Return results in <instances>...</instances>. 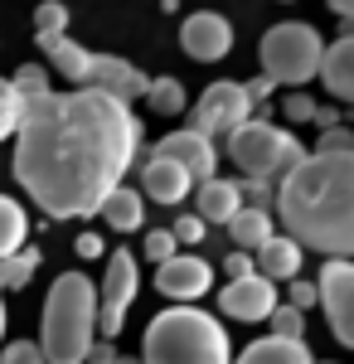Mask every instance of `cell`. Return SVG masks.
<instances>
[{
	"label": "cell",
	"mask_w": 354,
	"mask_h": 364,
	"mask_svg": "<svg viewBox=\"0 0 354 364\" xmlns=\"http://www.w3.org/2000/svg\"><path fill=\"white\" fill-rule=\"evenodd\" d=\"M141 151L132 102L78 87L29 97L15 127V180L49 219H87Z\"/></svg>",
	"instance_id": "obj_1"
},
{
	"label": "cell",
	"mask_w": 354,
	"mask_h": 364,
	"mask_svg": "<svg viewBox=\"0 0 354 364\" xmlns=\"http://www.w3.org/2000/svg\"><path fill=\"white\" fill-rule=\"evenodd\" d=\"M272 219L301 248L354 257V151H306L277 180Z\"/></svg>",
	"instance_id": "obj_2"
},
{
	"label": "cell",
	"mask_w": 354,
	"mask_h": 364,
	"mask_svg": "<svg viewBox=\"0 0 354 364\" xmlns=\"http://www.w3.org/2000/svg\"><path fill=\"white\" fill-rule=\"evenodd\" d=\"M228 360H233V345H228L223 321L190 306V301L151 316L146 340H141V364H228Z\"/></svg>",
	"instance_id": "obj_3"
},
{
	"label": "cell",
	"mask_w": 354,
	"mask_h": 364,
	"mask_svg": "<svg viewBox=\"0 0 354 364\" xmlns=\"http://www.w3.org/2000/svg\"><path fill=\"white\" fill-rule=\"evenodd\" d=\"M92 340H97V287L82 272H58L39 316L44 364H82Z\"/></svg>",
	"instance_id": "obj_4"
},
{
	"label": "cell",
	"mask_w": 354,
	"mask_h": 364,
	"mask_svg": "<svg viewBox=\"0 0 354 364\" xmlns=\"http://www.w3.org/2000/svg\"><path fill=\"white\" fill-rule=\"evenodd\" d=\"M223 136H228V161L243 170V175H257V180H281V175L306 156V146L267 117V102H262L257 117H243V122H238L233 132H223Z\"/></svg>",
	"instance_id": "obj_5"
},
{
	"label": "cell",
	"mask_w": 354,
	"mask_h": 364,
	"mask_svg": "<svg viewBox=\"0 0 354 364\" xmlns=\"http://www.w3.org/2000/svg\"><path fill=\"white\" fill-rule=\"evenodd\" d=\"M321 54H326V44H321V34L311 25H301V20H286V25H272L262 34V44H257V58H262V73L272 78L277 87H306L316 73H321Z\"/></svg>",
	"instance_id": "obj_6"
},
{
	"label": "cell",
	"mask_w": 354,
	"mask_h": 364,
	"mask_svg": "<svg viewBox=\"0 0 354 364\" xmlns=\"http://www.w3.org/2000/svg\"><path fill=\"white\" fill-rule=\"evenodd\" d=\"M141 291V272H136V257L127 248H117L107 257V277H102V287H97V331L107 340L122 336V326H127V311H132V301H136Z\"/></svg>",
	"instance_id": "obj_7"
},
{
	"label": "cell",
	"mask_w": 354,
	"mask_h": 364,
	"mask_svg": "<svg viewBox=\"0 0 354 364\" xmlns=\"http://www.w3.org/2000/svg\"><path fill=\"white\" fill-rule=\"evenodd\" d=\"M316 287H321L316 306H326V321L335 331V340L354 350V257H326Z\"/></svg>",
	"instance_id": "obj_8"
},
{
	"label": "cell",
	"mask_w": 354,
	"mask_h": 364,
	"mask_svg": "<svg viewBox=\"0 0 354 364\" xmlns=\"http://www.w3.org/2000/svg\"><path fill=\"white\" fill-rule=\"evenodd\" d=\"M243 117H252V102H247L243 83L218 78V83H209V87H204V97L194 102V132H204V136H223V132H233Z\"/></svg>",
	"instance_id": "obj_9"
},
{
	"label": "cell",
	"mask_w": 354,
	"mask_h": 364,
	"mask_svg": "<svg viewBox=\"0 0 354 364\" xmlns=\"http://www.w3.org/2000/svg\"><path fill=\"white\" fill-rule=\"evenodd\" d=\"M277 306V282L262 272H247V277H228L218 287V311L228 321H267Z\"/></svg>",
	"instance_id": "obj_10"
},
{
	"label": "cell",
	"mask_w": 354,
	"mask_h": 364,
	"mask_svg": "<svg viewBox=\"0 0 354 364\" xmlns=\"http://www.w3.org/2000/svg\"><path fill=\"white\" fill-rule=\"evenodd\" d=\"M209 287H214V267H209V257L170 252L165 262H156V291L170 296V301H199Z\"/></svg>",
	"instance_id": "obj_11"
},
{
	"label": "cell",
	"mask_w": 354,
	"mask_h": 364,
	"mask_svg": "<svg viewBox=\"0 0 354 364\" xmlns=\"http://www.w3.org/2000/svg\"><path fill=\"white\" fill-rule=\"evenodd\" d=\"M146 73L136 63H127L122 54H87V68H82V83L78 87H97V92H112L122 102H141L146 97Z\"/></svg>",
	"instance_id": "obj_12"
},
{
	"label": "cell",
	"mask_w": 354,
	"mask_h": 364,
	"mask_svg": "<svg viewBox=\"0 0 354 364\" xmlns=\"http://www.w3.org/2000/svg\"><path fill=\"white\" fill-rule=\"evenodd\" d=\"M180 49L194 63H218V58H228V49H233V25L218 10H199V15H190L180 25Z\"/></svg>",
	"instance_id": "obj_13"
},
{
	"label": "cell",
	"mask_w": 354,
	"mask_h": 364,
	"mask_svg": "<svg viewBox=\"0 0 354 364\" xmlns=\"http://www.w3.org/2000/svg\"><path fill=\"white\" fill-rule=\"evenodd\" d=\"M151 156H170V161H180V166L190 170L194 180H204V175H214L218 170V151H214V136H204V132H170L151 146Z\"/></svg>",
	"instance_id": "obj_14"
},
{
	"label": "cell",
	"mask_w": 354,
	"mask_h": 364,
	"mask_svg": "<svg viewBox=\"0 0 354 364\" xmlns=\"http://www.w3.org/2000/svg\"><path fill=\"white\" fill-rule=\"evenodd\" d=\"M194 175L180 161H170V156H146V166H141V195L156 199V204H185L190 195Z\"/></svg>",
	"instance_id": "obj_15"
},
{
	"label": "cell",
	"mask_w": 354,
	"mask_h": 364,
	"mask_svg": "<svg viewBox=\"0 0 354 364\" xmlns=\"http://www.w3.org/2000/svg\"><path fill=\"white\" fill-rule=\"evenodd\" d=\"M321 83H326V92L335 102L354 107V29L340 34L335 44H326V54H321Z\"/></svg>",
	"instance_id": "obj_16"
},
{
	"label": "cell",
	"mask_w": 354,
	"mask_h": 364,
	"mask_svg": "<svg viewBox=\"0 0 354 364\" xmlns=\"http://www.w3.org/2000/svg\"><path fill=\"white\" fill-rule=\"evenodd\" d=\"M194 214L204 224H228L238 214V180H223V175H204L199 180V195H194Z\"/></svg>",
	"instance_id": "obj_17"
},
{
	"label": "cell",
	"mask_w": 354,
	"mask_h": 364,
	"mask_svg": "<svg viewBox=\"0 0 354 364\" xmlns=\"http://www.w3.org/2000/svg\"><path fill=\"white\" fill-rule=\"evenodd\" d=\"M257 257V272L262 277H272V282H286V277H296L301 272V262H306V248H301L291 233H272L262 248L252 252Z\"/></svg>",
	"instance_id": "obj_18"
},
{
	"label": "cell",
	"mask_w": 354,
	"mask_h": 364,
	"mask_svg": "<svg viewBox=\"0 0 354 364\" xmlns=\"http://www.w3.org/2000/svg\"><path fill=\"white\" fill-rule=\"evenodd\" d=\"M97 214H102L107 228H117V233H136V228L146 224V195L132 190V185L122 180V185H112V190H107V199L97 204Z\"/></svg>",
	"instance_id": "obj_19"
},
{
	"label": "cell",
	"mask_w": 354,
	"mask_h": 364,
	"mask_svg": "<svg viewBox=\"0 0 354 364\" xmlns=\"http://www.w3.org/2000/svg\"><path fill=\"white\" fill-rule=\"evenodd\" d=\"M228 364H316L311 360V350H306V340H286V336H262L252 340L238 360Z\"/></svg>",
	"instance_id": "obj_20"
},
{
	"label": "cell",
	"mask_w": 354,
	"mask_h": 364,
	"mask_svg": "<svg viewBox=\"0 0 354 364\" xmlns=\"http://www.w3.org/2000/svg\"><path fill=\"white\" fill-rule=\"evenodd\" d=\"M34 44H39V54H49L58 78H68L73 87L82 83V68H87V49H82V44H73L63 29H58V34H34Z\"/></svg>",
	"instance_id": "obj_21"
},
{
	"label": "cell",
	"mask_w": 354,
	"mask_h": 364,
	"mask_svg": "<svg viewBox=\"0 0 354 364\" xmlns=\"http://www.w3.org/2000/svg\"><path fill=\"white\" fill-rule=\"evenodd\" d=\"M223 228H228V243H233V248L257 252L277 233V219H272V209H238Z\"/></svg>",
	"instance_id": "obj_22"
},
{
	"label": "cell",
	"mask_w": 354,
	"mask_h": 364,
	"mask_svg": "<svg viewBox=\"0 0 354 364\" xmlns=\"http://www.w3.org/2000/svg\"><path fill=\"white\" fill-rule=\"evenodd\" d=\"M29 243V214L20 199L0 195V257H10V252H20Z\"/></svg>",
	"instance_id": "obj_23"
},
{
	"label": "cell",
	"mask_w": 354,
	"mask_h": 364,
	"mask_svg": "<svg viewBox=\"0 0 354 364\" xmlns=\"http://www.w3.org/2000/svg\"><path fill=\"white\" fill-rule=\"evenodd\" d=\"M141 102H146L156 117H180L185 112V87H180V78H151Z\"/></svg>",
	"instance_id": "obj_24"
},
{
	"label": "cell",
	"mask_w": 354,
	"mask_h": 364,
	"mask_svg": "<svg viewBox=\"0 0 354 364\" xmlns=\"http://www.w3.org/2000/svg\"><path fill=\"white\" fill-rule=\"evenodd\" d=\"M34 267H39V248H20V252H10V257H0V291L29 287Z\"/></svg>",
	"instance_id": "obj_25"
},
{
	"label": "cell",
	"mask_w": 354,
	"mask_h": 364,
	"mask_svg": "<svg viewBox=\"0 0 354 364\" xmlns=\"http://www.w3.org/2000/svg\"><path fill=\"white\" fill-rule=\"evenodd\" d=\"M20 117H25V97H20V87L10 83V78H0V141L15 136Z\"/></svg>",
	"instance_id": "obj_26"
},
{
	"label": "cell",
	"mask_w": 354,
	"mask_h": 364,
	"mask_svg": "<svg viewBox=\"0 0 354 364\" xmlns=\"http://www.w3.org/2000/svg\"><path fill=\"white\" fill-rule=\"evenodd\" d=\"M277 180H257V175H243L238 180V209H272Z\"/></svg>",
	"instance_id": "obj_27"
},
{
	"label": "cell",
	"mask_w": 354,
	"mask_h": 364,
	"mask_svg": "<svg viewBox=\"0 0 354 364\" xmlns=\"http://www.w3.org/2000/svg\"><path fill=\"white\" fill-rule=\"evenodd\" d=\"M267 321H272V336H286V340H306V311H296L291 301H286V306L277 301Z\"/></svg>",
	"instance_id": "obj_28"
},
{
	"label": "cell",
	"mask_w": 354,
	"mask_h": 364,
	"mask_svg": "<svg viewBox=\"0 0 354 364\" xmlns=\"http://www.w3.org/2000/svg\"><path fill=\"white\" fill-rule=\"evenodd\" d=\"M10 83L20 87V97H44V92H49V73H44V68H39V63H25V68H15V78H10Z\"/></svg>",
	"instance_id": "obj_29"
},
{
	"label": "cell",
	"mask_w": 354,
	"mask_h": 364,
	"mask_svg": "<svg viewBox=\"0 0 354 364\" xmlns=\"http://www.w3.org/2000/svg\"><path fill=\"white\" fill-rule=\"evenodd\" d=\"M58 29H68V5L44 0V5L34 10V34H58Z\"/></svg>",
	"instance_id": "obj_30"
},
{
	"label": "cell",
	"mask_w": 354,
	"mask_h": 364,
	"mask_svg": "<svg viewBox=\"0 0 354 364\" xmlns=\"http://www.w3.org/2000/svg\"><path fill=\"white\" fill-rule=\"evenodd\" d=\"M204 219H199V214H180V219H175V224H170V233H175V243H180V248H194V243H204Z\"/></svg>",
	"instance_id": "obj_31"
},
{
	"label": "cell",
	"mask_w": 354,
	"mask_h": 364,
	"mask_svg": "<svg viewBox=\"0 0 354 364\" xmlns=\"http://www.w3.org/2000/svg\"><path fill=\"white\" fill-rule=\"evenodd\" d=\"M0 364H44V350H39V340H10L0 350Z\"/></svg>",
	"instance_id": "obj_32"
},
{
	"label": "cell",
	"mask_w": 354,
	"mask_h": 364,
	"mask_svg": "<svg viewBox=\"0 0 354 364\" xmlns=\"http://www.w3.org/2000/svg\"><path fill=\"white\" fill-rule=\"evenodd\" d=\"M141 252H146L151 262H165L170 252H180V243H175V233H170V228H151V233H146V243H141Z\"/></svg>",
	"instance_id": "obj_33"
},
{
	"label": "cell",
	"mask_w": 354,
	"mask_h": 364,
	"mask_svg": "<svg viewBox=\"0 0 354 364\" xmlns=\"http://www.w3.org/2000/svg\"><path fill=\"white\" fill-rule=\"evenodd\" d=\"M281 112H286V122H311V117H316V97H311V92H286Z\"/></svg>",
	"instance_id": "obj_34"
},
{
	"label": "cell",
	"mask_w": 354,
	"mask_h": 364,
	"mask_svg": "<svg viewBox=\"0 0 354 364\" xmlns=\"http://www.w3.org/2000/svg\"><path fill=\"white\" fill-rule=\"evenodd\" d=\"M286 282H291V306H296V311H311L316 301H321V287H316V282H306L301 272H296V277H286Z\"/></svg>",
	"instance_id": "obj_35"
},
{
	"label": "cell",
	"mask_w": 354,
	"mask_h": 364,
	"mask_svg": "<svg viewBox=\"0 0 354 364\" xmlns=\"http://www.w3.org/2000/svg\"><path fill=\"white\" fill-rule=\"evenodd\" d=\"M316 151H354V132H345V127L335 122V127H326V132H321Z\"/></svg>",
	"instance_id": "obj_36"
},
{
	"label": "cell",
	"mask_w": 354,
	"mask_h": 364,
	"mask_svg": "<svg viewBox=\"0 0 354 364\" xmlns=\"http://www.w3.org/2000/svg\"><path fill=\"white\" fill-rule=\"evenodd\" d=\"M247 272H257V262H252L247 248H233L228 257H223V277H247Z\"/></svg>",
	"instance_id": "obj_37"
},
{
	"label": "cell",
	"mask_w": 354,
	"mask_h": 364,
	"mask_svg": "<svg viewBox=\"0 0 354 364\" xmlns=\"http://www.w3.org/2000/svg\"><path fill=\"white\" fill-rule=\"evenodd\" d=\"M243 92H247V102H252V107H262V102H267V97L277 92V83L267 78V73H262V78H247V83H243Z\"/></svg>",
	"instance_id": "obj_38"
},
{
	"label": "cell",
	"mask_w": 354,
	"mask_h": 364,
	"mask_svg": "<svg viewBox=\"0 0 354 364\" xmlns=\"http://www.w3.org/2000/svg\"><path fill=\"white\" fill-rule=\"evenodd\" d=\"M112 360H117V345H112L107 336L92 340V345H87V355H82V364H112Z\"/></svg>",
	"instance_id": "obj_39"
},
{
	"label": "cell",
	"mask_w": 354,
	"mask_h": 364,
	"mask_svg": "<svg viewBox=\"0 0 354 364\" xmlns=\"http://www.w3.org/2000/svg\"><path fill=\"white\" fill-rule=\"evenodd\" d=\"M73 248H78V257H87V262H92V257H102V248H107V243H102L97 233H82Z\"/></svg>",
	"instance_id": "obj_40"
},
{
	"label": "cell",
	"mask_w": 354,
	"mask_h": 364,
	"mask_svg": "<svg viewBox=\"0 0 354 364\" xmlns=\"http://www.w3.org/2000/svg\"><path fill=\"white\" fill-rule=\"evenodd\" d=\"M311 122H316V127H335V122H340V112H335V107H321V102H316V117H311Z\"/></svg>",
	"instance_id": "obj_41"
},
{
	"label": "cell",
	"mask_w": 354,
	"mask_h": 364,
	"mask_svg": "<svg viewBox=\"0 0 354 364\" xmlns=\"http://www.w3.org/2000/svg\"><path fill=\"white\" fill-rule=\"evenodd\" d=\"M330 15H340V20H354V0H330Z\"/></svg>",
	"instance_id": "obj_42"
},
{
	"label": "cell",
	"mask_w": 354,
	"mask_h": 364,
	"mask_svg": "<svg viewBox=\"0 0 354 364\" xmlns=\"http://www.w3.org/2000/svg\"><path fill=\"white\" fill-rule=\"evenodd\" d=\"M112 364H141V360H132V355H117V360H112Z\"/></svg>",
	"instance_id": "obj_43"
},
{
	"label": "cell",
	"mask_w": 354,
	"mask_h": 364,
	"mask_svg": "<svg viewBox=\"0 0 354 364\" xmlns=\"http://www.w3.org/2000/svg\"><path fill=\"white\" fill-rule=\"evenodd\" d=\"M0 336H5V301H0Z\"/></svg>",
	"instance_id": "obj_44"
},
{
	"label": "cell",
	"mask_w": 354,
	"mask_h": 364,
	"mask_svg": "<svg viewBox=\"0 0 354 364\" xmlns=\"http://www.w3.org/2000/svg\"><path fill=\"white\" fill-rule=\"evenodd\" d=\"M286 5H291V0H286Z\"/></svg>",
	"instance_id": "obj_45"
}]
</instances>
